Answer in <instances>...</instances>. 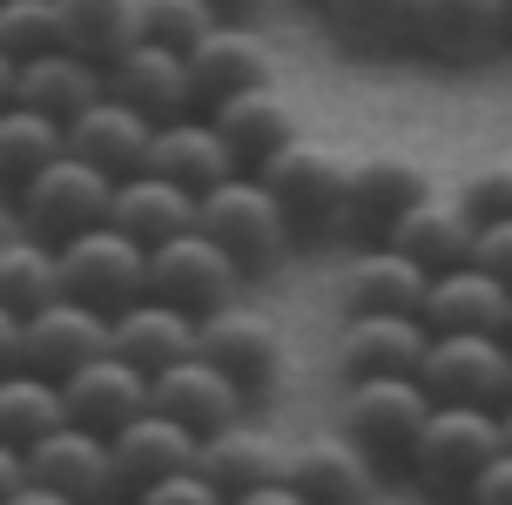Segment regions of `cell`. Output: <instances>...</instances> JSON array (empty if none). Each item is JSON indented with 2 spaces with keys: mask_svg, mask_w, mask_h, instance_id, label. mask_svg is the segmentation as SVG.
<instances>
[{
  "mask_svg": "<svg viewBox=\"0 0 512 505\" xmlns=\"http://www.w3.org/2000/svg\"><path fill=\"white\" fill-rule=\"evenodd\" d=\"M283 458H290V452L270 438V425H250V411H243V418H230V425H216V431H203V445H196V465L216 479V492H223V499H243L250 485L277 479Z\"/></svg>",
  "mask_w": 512,
  "mask_h": 505,
  "instance_id": "28",
  "label": "cell"
},
{
  "mask_svg": "<svg viewBox=\"0 0 512 505\" xmlns=\"http://www.w3.org/2000/svg\"><path fill=\"white\" fill-rule=\"evenodd\" d=\"M283 472L304 492V505L310 499H364L378 485V458L364 452L351 431H317V438H304L297 452L283 458Z\"/></svg>",
  "mask_w": 512,
  "mask_h": 505,
  "instance_id": "27",
  "label": "cell"
},
{
  "mask_svg": "<svg viewBox=\"0 0 512 505\" xmlns=\"http://www.w3.org/2000/svg\"><path fill=\"white\" fill-rule=\"evenodd\" d=\"M108 492H122L108 431L81 425V418H61L54 431H41V438L27 445V485H21V499L88 505V499H108ZM21 499H14V505H21Z\"/></svg>",
  "mask_w": 512,
  "mask_h": 505,
  "instance_id": "3",
  "label": "cell"
},
{
  "mask_svg": "<svg viewBox=\"0 0 512 505\" xmlns=\"http://www.w3.org/2000/svg\"><path fill=\"white\" fill-rule=\"evenodd\" d=\"M149 142H155V115H142L135 101H122L115 88L95 95L81 115H68V149L102 162L108 176H135L149 169Z\"/></svg>",
  "mask_w": 512,
  "mask_h": 505,
  "instance_id": "20",
  "label": "cell"
},
{
  "mask_svg": "<svg viewBox=\"0 0 512 505\" xmlns=\"http://www.w3.org/2000/svg\"><path fill=\"white\" fill-rule=\"evenodd\" d=\"M236 505H304V492L290 485V472H277V479H263V485H250Z\"/></svg>",
  "mask_w": 512,
  "mask_h": 505,
  "instance_id": "43",
  "label": "cell"
},
{
  "mask_svg": "<svg viewBox=\"0 0 512 505\" xmlns=\"http://www.w3.org/2000/svg\"><path fill=\"white\" fill-rule=\"evenodd\" d=\"M256 176L277 189L297 236H344V196H351V155H337L317 135H290L277 155H263Z\"/></svg>",
  "mask_w": 512,
  "mask_h": 505,
  "instance_id": "2",
  "label": "cell"
},
{
  "mask_svg": "<svg viewBox=\"0 0 512 505\" xmlns=\"http://www.w3.org/2000/svg\"><path fill=\"white\" fill-rule=\"evenodd\" d=\"M61 418H68L61 378L34 371V364H7V371H0V438L34 445V438H41V431H54Z\"/></svg>",
  "mask_w": 512,
  "mask_h": 505,
  "instance_id": "33",
  "label": "cell"
},
{
  "mask_svg": "<svg viewBox=\"0 0 512 505\" xmlns=\"http://www.w3.org/2000/svg\"><path fill=\"white\" fill-rule=\"evenodd\" d=\"M102 351H108V310L68 297V290L21 317V364L48 371V378H68L75 364H88Z\"/></svg>",
  "mask_w": 512,
  "mask_h": 505,
  "instance_id": "13",
  "label": "cell"
},
{
  "mask_svg": "<svg viewBox=\"0 0 512 505\" xmlns=\"http://www.w3.org/2000/svg\"><path fill=\"white\" fill-rule=\"evenodd\" d=\"M425 324L432 330H512V283L465 256L452 270H432L425 283Z\"/></svg>",
  "mask_w": 512,
  "mask_h": 505,
  "instance_id": "19",
  "label": "cell"
},
{
  "mask_svg": "<svg viewBox=\"0 0 512 505\" xmlns=\"http://www.w3.org/2000/svg\"><path fill=\"white\" fill-rule=\"evenodd\" d=\"M108 351H122L128 364H142V371H169L176 357L203 351V317L196 310H182V303L155 297V290H142L135 303H122L115 317H108Z\"/></svg>",
  "mask_w": 512,
  "mask_h": 505,
  "instance_id": "14",
  "label": "cell"
},
{
  "mask_svg": "<svg viewBox=\"0 0 512 505\" xmlns=\"http://www.w3.org/2000/svg\"><path fill=\"white\" fill-rule=\"evenodd\" d=\"M149 290L169 297V303H182V310H196V317H209V310L236 303L243 263H236L209 229H182V236H169V243L149 250Z\"/></svg>",
  "mask_w": 512,
  "mask_h": 505,
  "instance_id": "9",
  "label": "cell"
},
{
  "mask_svg": "<svg viewBox=\"0 0 512 505\" xmlns=\"http://www.w3.org/2000/svg\"><path fill=\"white\" fill-rule=\"evenodd\" d=\"M7 364H21V310L14 303H0V371Z\"/></svg>",
  "mask_w": 512,
  "mask_h": 505,
  "instance_id": "44",
  "label": "cell"
},
{
  "mask_svg": "<svg viewBox=\"0 0 512 505\" xmlns=\"http://www.w3.org/2000/svg\"><path fill=\"white\" fill-rule=\"evenodd\" d=\"M135 499H149V505H209V499H223V492H216V479H209L203 465H176V472H162L155 485H142Z\"/></svg>",
  "mask_w": 512,
  "mask_h": 505,
  "instance_id": "39",
  "label": "cell"
},
{
  "mask_svg": "<svg viewBox=\"0 0 512 505\" xmlns=\"http://www.w3.org/2000/svg\"><path fill=\"white\" fill-rule=\"evenodd\" d=\"M209 115H216V128H223V142L236 149L243 169H263V155H277L290 135H304V128H297V108H290V95H283L277 81L236 88V95H223Z\"/></svg>",
  "mask_w": 512,
  "mask_h": 505,
  "instance_id": "25",
  "label": "cell"
},
{
  "mask_svg": "<svg viewBox=\"0 0 512 505\" xmlns=\"http://www.w3.org/2000/svg\"><path fill=\"white\" fill-rule=\"evenodd\" d=\"M14 95L68 122V115H81V108H88L95 95H108V61L81 54L75 41H54V48H41V54H27V61H21V81H14Z\"/></svg>",
  "mask_w": 512,
  "mask_h": 505,
  "instance_id": "26",
  "label": "cell"
},
{
  "mask_svg": "<svg viewBox=\"0 0 512 505\" xmlns=\"http://www.w3.org/2000/svg\"><path fill=\"white\" fill-rule=\"evenodd\" d=\"M61 398H68V418H81V425H95V431H115L149 404V371L128 364L122 351H102L61 378Z\"/></svg>",
  "mask_w": 512,
  "mask_h": 505,
  "instance_id": "24",
  "label": "cell"
},
{
  "mask_svg": "<svg viewBox=\"0 0 512 505\" xmlns=\"http://www.w3.org/2000/svg\"><path fill=\"white\" fill-rule=\"evenodd\" d=\"M149 404H162L169 418H182V425L196 431V438L250 411L243 384H236L223 364H209L203 351H189V357H176L169 371H155V378H149Z\"/></svg>",
  "mask_w": 512,
  "mask_h": 505,
  "instance_id": "16",
  "label": "cell"
},
{
  "mask_svg": "<svg viewBox=\"0 0 512 505\" xmlns=\"http://www.w3.org/2000/svg\"><path fill=\"white\" fill-rule=\"evenodd\" d=\"M317 14H324V34L351 54L384 61L411 48V0H317Z\"/></svg>",
  "mask_w": 512,
  "mask_h": 505,
  "instance_id": "31",
  "label": "cell"
},
{
  "mask_svg": "<svg viewBox=\"0 0 512 505\" xmlns=\"http://www.w3.org/2000/svg\"><path fill=\"white\" fill-rule=\"evenodd\" d=\"M472 256L512 283V216H492V223H479V243H472Z\"/></svg>",
  "mask_w": 512,
  "mask_h": 505,
  "instance_id": "41",
  "label": "cell"
},
{
  "mask_svg": "<svg viewBox=\"0 0 512 505\" xmlns=\"http://www.w3.org/2000/svg\"><path fill=\"white\" fill-rule=\"evenodd\" d=\"M108 223H122L135 243H169L182 229H196V189L155 176V169H135V176H115V202H108Z\"/></svg>",
  "mask_w": 512,
  "mask_h": 505,
  "instance_id": "29",
  "label": "cell"
},
{
  "mask_svg": "<svg viewBox=\"0 0 512 505\" xmlns=\"http://www.w3.org/2000/svg\"><path fill=\"white\" fill-rule=\"evenodd\" d=\"M108 202H115V176H108L102 162L75 155V149H61L54 162H41V169L14 189L21 229L48 236V243H61V236H75V229H88V223H102Z\"/></svg>",
  "mask_w": 512,
  "mask_h": 505,
  "instance_id": "7",
  "label": "cell"
},
{
  "mask_svg": "<svg viewBox=\"0 0 512 505\" xmlns=\"http://www.w3.org/2000/svg\"><path fill=\"white\" fill-rule=\"evenodd\" d=\"M149 169L155 176L182 182V189H216L223 176H236L243 162H236V149L223 142V128H216V115L209 108H189V115H169V122H155V142H149Z\"/></svg>",
  "mask_w": 512,
  "mask_h": 505,
  "instance_id": "18",
  "label": "cell"
},
{
  "mask_svg": "<svg viewBox=\"0 0 512 505\" xmlns=\"http://www.w3.org/2000/svg\"><path fill=\"white\" fill-rule=\"evenodd\" d=\"M7 229H21V209H14V189H0V236Z\"/></svg>",
  "mask_w": 512,
  "mask_h": 505,
  "instance_id": "47",
  "label": "cell"
},
{
  "mask_svg": "<svg viewBox=\"0 0 512 505\" xmlns=\"http://www.w3.org/2000/svg\"><path fill=\"white\" fill-rule=\"evenodd\" d=\"M209 7H216L223 21H263V14H270L277 0H209Z\"/></svg>",
  "mask_w": 512,
  "mask_h": 505,
  "instance_id": "45",
  "label": "cell"
},
{
  "mask_svg": "<svg viewBox=\"0 0 512 505\" xmlns=\"http://www.w3.org/2000/svg\"><path fill=\"white\" fill-rule=\"evenodd\" d=\"M425 283L432 270L405 256L391 236H371V250H358L337 277V303L344 310H418L425 317Z\"/></svg>",
  "mask_w": 512,
  "mask_h": 505,
  "instance_id": "22",
  "label": "cell"
},
{
  "mask_svg": "<svg viewBox=\"0 0 512 505\" xmlns=\"http://www.w3.org/2000/svg\"><path fill=\"white\" fill-rule=\"evenodd\" d=\"M189 81H196V108H216L236 88H256V81H277V54L256 34L250 21H216L189 48Z\"/></svg>",
  "mask_w": 512,
  "mask_h": 505,
  "instance_id": "17",
  "label": "cell"
},
{
  "mask_svg": "<svg viewBox=\"0 0 512 505\" xmlns=\"http://www.w3.org/2000/svg\"><path fill=\"white\" fill-rule=\"evenodd\" d=\"M61 7V41H75L95 61H115L142 41V0H54Z\"/></svg>",
  "mask_w": 512,
  "mask_h": 505,
  "instance_id": "35",
  "label": "cell"
},
{
  "mask_svg": "<svg viewBox=\"0 0 512 505\" xmlns=\"http://www.w3.org/2000/svg\"><path fill=\"white\" fill-rule=\"evenodd\" d=\"M54 263H61V290L81 303H95V310H122L149 290V243H135L122 223H88L75 236H61L54 243Z\"/></svg>",
  "mask_w": 512,
  "mask_h": 505,
  "instance_id": "4",
  "label": "cell"
},
{
  "mask_svg": "<svg viewBox=\"0 0 512 505\" xmlns=\"http://www.w3.org/2000/svg\"><path fill=\"white\" fill-rule=\"evenodd\" d=\"M196 229H209L223 250L243 263V277H263V270H277L290 243H297V223L283 216L277 189L256 176V169H236L223 176L216 189L196 196Z\"/></svg>",
  "mask_w": 512,
  "mask_h": 505,
  "instance_id": "1",
  "label": "cell"
},
{
  "mask_svg": "<svg viewBox=\"0 0 512 505\" xmlns=\"http://www.w3.org/2000/svg\"><path fill=\"white\" fill-rule=\"evenodd\" d=\"M203 357H209V364H223V371L243 384V398H250V404H263L283 384V371H290V351H283L277 317H263V310H250V303H223V310H209V317H203Z\"/></svg>",
  "mask_w": 512,
  "mask_h": 505,
  "instance_id": "10",
  "label": "cell"
},
{
  "mask_svg": "<svg viewBox=\"0 0 512 505\" xmlns=\"http://www.w3.org/2000/svg\"><path fill=\"white\" fill-rule=\"evenodd\" d=\"M465 499L479 505H512V445H499V452L472 472V485H465Z\"/></svg>",
  "mask_w": 512,
  "mask_h": 505,
  "instance_id": "40",
  "label": "cell"
},
{
  "mask_svg": "<svg viewBox=\"0 0 512 505\" xmlns=\"http://www.w3.org/2000/svg\"><path fill=\"white\" fill-rule=\"evenodd\" d=\"M499 445H506L499 404H432V418L418 425L405 465H411V479L432 485V492H465L472 472H479Z\"/></svg>",
  "mask_w": 512,
  "mask_h": 505,
  "instance_id": "6",
  "label": "cell"
},
{
  "mask_svg": "<svg viewBox=\"0 0 512 505\" xmlns=\"http://www.w3.org/2000/svg\"><path fill=\"white\" fill-rule=\"evenodd\" d=\"M216 21H223V14H216L209 0H142V34H149V41H169V48H182V54L196 48Z\"/></svg>",
  "mask_w": 512,
  "mask_h": 505,
  "instance_id": "37",
  "label": "cell"
},
{
  "mask_svg": "<svg viewBox=\"0 0 512 505\" xmlns=\"http://www.w3.org/2000/svg\"><path fill=\"white\" fill-rule=\"evenodd\" d=\"M499 431H506V445H512V398L499 404Z\"/></svg>",
  "mask_w": 512,
  "mask_h": 505,
  "instance_id": "48",
  "label": "cell"
},
{
  "mask_svg": "<svg viewBox=\"0 0 512 505\" xmlns=\"http://www.w3.org/2000/svg\"><path fill=\"white\" fill-rule=\"evenodd\" d=\"M14 81H21V61H14V54L0 48V108L14 101Z\"/></svg>",
  "mask_w": 512,
  "mask_h": 505,
  "instance_id": "46",
  "label": "cell"
},
{
  "mask_svg": "<svg viewBox=\"0 0 512 505\" xmlns=\"http://www.w3.org/2000/svg\"><path fill=\"white\" fill-rule=\"evenodd\" d=\"M506 21H512V0H506Z\"/></svg>",
  "mask_w": 512,
  "mask_h": 505,
  "instance_id": "49",
  "label": "cell"
},
{
  "mask_svg": "<svg viewBox=\"0 0 512 505\" xmlns=\"http://www.w3.org/2000/svg\"><path fill=\"white\" fill-rule=\"evenodd\" d=\"M108 88H115L122 101H135L142 115H155V122H169V115H189V108H196L189 54L169 48V41H149V34L108 61Z\"/></svg>",
  "mask_w": 512,
  "mask_h": 505,
  "instance_id": "21",
  "label": "cell"
},
{
  "mask_svg": "<svg viewBox=\"0 0 512 505\" xmlns=\"http://www.w3.org/2000/svg\"><path fill=\"white\" fill-rule=\"evenodd\" d=\"M432 196V169L425 162H411L398 149H378V155H358L351 162V196H344V236H384V229L405 216L411 202Z\"/></svg>",
  "mask_w": 512,
  "mask_h": 505,
  "instance_id": "12",
  "label": "cell"
},
{
  "mask_svg": "<svg viewBox=\"0 0 512 505\" xmlns=\"http://www.w3.org/2000/svg\"><path fill=\"white\" fill-rule=\"evenodd\" d=\"M432 344V324L418 310H344L337 324V371L364 378V371H418Z\"/></svg>",
  "mask_w": 512,
  "mask_h": 505,
  "instance_id": "15",
  "label": "cell"
},
{
  "mask_svg": "<svg viewBox=\"0 0 512 505\" xmlns=\"http://www.w3.org/2000/svg\"><path fill=\"white\" fill-rule=\"evenodd\" d=\"M344 431L358 438L364 452L378 458V465H405L411 438H418V425L432 418V391H425V378L418 371H364V378H344Z\"/></svg>",
  "mask_w": 512,
  "mask_h": 505,
  "instance_id": "5",
  "label": "cell"
},
{
  "mask_svg": "<svg viewBox=\"0 0 512 505\" xmlns=\"http://www.w3.org/2000/svg\"><path fill=\"white\" fill-rule=\"evenodd\" d=\"M418 378L438 404H506L512 398V330H432Z\"/></svg>",
  "mask_w": 512,
  "mask_h": 505,
  "instance_id": "8",
  "label": "cell"
},
{
  "mask_svg": "<svg viewBox=\"0 0 512 505\" xmlns=\"http://www.w3.org/2000/svg\"><path fill=\"white\" fill-rule=\"evenodd\" d=\"M27 485V445H14V438H0V505H14Z\"/></svg>",
  "mask_w": 512,
  "mask_h": 505,
  "instance_id": "42",
  "label": "cell"
},
{
  "mask_svg": "<svg viewBox=\"0 0 512 505\" xmlns=\"http://www.w3.org/2000/svg\"><path fill=\"white\" fill-rule=\"evenodd\" d=\"M411 48L445 68H472L512 48L506 0H411Z\"/></svg>",
  "mask_w": 512,
  "mask_h": 505,
  "instance_id": "11",
  "label": "cell"
},
{
  "mask_svg": "<svg viewBox=\"0 0 512 505\" xmlns=\"http://www.w3.org/2000/svg\"><path fill=\"white\" fill-rule=\"evenodd\" d=\"M384 236L405 256H418L425 270H452V263H465L472 243H479V216H472L459 196H425V202H411Z\"/></svg>",
  "mask_w": 512,
  "mask_h": 505,
  "instance_id": "30",
  "label": "cell"
},
{
  "mask_svg": "<svg viewBox=\"0 0 512 505\" xmlns=\"http://www.w3.org/2000/svg\"><path fill=\"white\" fill-rule=\"evenodd\" d=\"M61 41V7L54 0H0V48L27 61V54H41Z\"/></svg>",
  "mask_w": 512,
  "mask_h": 505,
  "instance_id": "36",
  "label": "cell"
},
{
  "mask_svg": "<svg viewBox=\"0 0 512 505\" xmlns=\"http://www.w3.org/2000/svg\"><path fill=\"white\" fill-rule=\"evenodd\" d=\"M108 445H115V479H122V492H142V485H155L162 472H176V465H196V431L182 425V418H169L162 404H142L128 425L108 431Z\"/></svg>",
  "mask_w": 512,
  "mask_h": 505,
  "instance_id": "23",
  "label": "cell"
},
{
  "mask_svg": "<svg viewBox=\"0 0 512 505\" xmlns=\"http://www.w3.org/2000/svg\"><path fill=\"white\" fill-rule=\"evenodd\" d=\"M61 149H68V122L61 115H48V108H34L21 95L0 108V189H21Z\"/></svg>",
  "mask_w": 512,
  "mask_h": 505,
  "instance_id": "32",
  "label": "cell"
},
{
  "mask_svg": "<svg viewBox=\"0 0 512 505\" xmlns=\"http://www.w3.org/2000/svg\"><path fill=\"white\" fill-rule=\"evenodd\" d=\"M48 297H61V263H54V243L34 236V229H7L0 236V303L14 310H41Z\"/></svg>",
  "mask_w": 512,
  "mask_h": 505,
  "instance_id": "34",
  "label": "cell"
},
{
  "mask_svg": "<svg viewBox=\"0 0 512 505\" xmlns=\"http://www.w3.org/2000/svg\"><path fill=\"white\" fill-rule=\"evenodd\" d=\"M459 202L479 216V223L512 216V162H486V169H472V176L459 182Z\"/></svg>",
  "mask_w": 512,
  "mask_h": 505,
  "instance_id": "38",
  "label": "cell"
}]
</instances>
